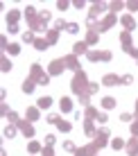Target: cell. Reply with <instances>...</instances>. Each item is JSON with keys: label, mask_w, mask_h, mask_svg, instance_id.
<instances>
[{"label": "cell", "mask_w": 138, "mask_h": 156, "mask_svg": "<svg viewBox=\"0 0 138 156\" xmlns=\"http://www.w3.org/2000/svg\"><path fill=\"white\" fill-rule=\"evenodd\" d=\"M39 106H30V109H27V118H30V120L27 122H34V120H39Z\"/></svg>", "instance_id": "obj_12"}, {"label": "cell", "mask_w": 138, "mask_h": 156, "mask_svg": "<svg viewBox=\"0 0 138 156\" xmlns=\"http://www.w3.org/2000/svg\"><path fill=\"white\" fill-rule=\"evenodd\" d=\"M113 23H115V14H109L107 18H104L102 23H100V32H107V30H109Z\"/></svg>", "instance_id": "obj_6"}, {"label": "cell", "mask_w": 138, "mask_h": 156, "mask_svg": "<svg viewBox=\"0 0 138 156\" xmlns=\"http://www.w3.org/2000/svg\"><path fill=\"white\" fill-rule=\"evenodd\" d=\"M86 118H97V111L93 106H86Z\"/></svg>", "instance_id": "obj_32"}, {"label": "cell", "mask_w": 138, "mask_h": 156, "mask_svg": "<svg viewBox=\"0 0 138 156\" xmlns=\"http://www.w3.org/2000/svg\"><path fill=\"white\" fill-rule=\"evenodd\" d=\"M20 18V14H18V9H12V12L7 14V25H16V20Z\"/></svg>", "instance_id": "obj_13"}, {"label": "cell", "mask_w": 138, "mask_h": 156, "mask_svg": "<svg viewBox=\"0 0 138 156\" xmlns=\"http://www.w3.org/2000/svg\"><path fill=\"white\" fill-rule=\"evenodd\" d=\"M7 52H9V55H18V52H20V45H18V43H12V45L7 48Z\"/></svg>", "instance_id": "obj_23"}, {"label": "cell", "mask_w": 138, "mask_h": 156, "mask_svg": "<svg viewBox=\"0 0 138 156\" xmlns=\"http://www.w3.org/2000/svg\"><path fill=\"white\" fill-rule=\"evenodd\" d=\"M39 16H41V18H43V20H45V23H48V20H50V12H41Z\"/></svg>", "instance_id": "obj_45"}, {"label": "cell", "mask_w": 138, "mask_h": 156, "mask_svg": "<svg viewBox=\"0 0 138 156\" xmlns=\"http://www.w3.org/2000/svg\"><path fill=\"white\" fill-rule=\"evenodd\" d=\"M122 7H125V5H122V2H111V5H109V9H111V14H115V12H118V9H122Z\"/></svg>", "instance_id": "obj_27"}, {"label": "cell", "mask_w": 138, "mask_h": 156, "mask_svg": "<svg viewBox=\"0 0 138 156\" xmlns=\"http://www.w3.org/2000/svg\"><path fill=\"white\" fill-rule=\"evenodd\" d=\"M95 90H97V84H88V88H86V95H93Z\"/></svg>", "instance_id": "obj_38"}, {"label": "cell", "mask_w": 138, "mask_h": 156, "mask_svg": "<svg viewBox=\"0 0 138 156\" xmlns=\"http://www.w3.org/2000/svg\"><path fill=\"white\" fill-rule=\"evenodd\" d=\"M88 52V45L84 41H79V43H75V45H73V55L75 57H79V55H86Z\"/></svg>", "instance_id": "obj_5"}, {"label": "cell", "mask_w": 138, "mask_h": 156, "mask_svg": "<svg viewBox=\"0 0 138 156\" xmlns=\"http://www.w3.org/2000/svg\"><path fill=\"white\" fill-rule=\"evenodd\" d=\"M131 82H134V77H131V75H125V77H122V84H125V86H129Z\"/></svg>", "instance_id": "obj_40"}, {"label": "cell", "mask_w": 138, "mask_h": 156, "mask_svg": "<svg viewBox=\"0 0 138 156\" xmlns=\"http://www.w3.org/2000/svg\"><path fill=\"white\" fill-rule=\"evenodd\" d=\"M136 115H138V100H136Z\"/></svg>", "instance_id": "obj_50"}, {"label": "cell", "mask_w": 138, "mask_h": 156, "mask_svg": "<svg viewBox=\"0 0 138 156\" xmlns=\"http://www.w3.org/2000/svg\"><path fill=\"white\" fill-rule=\"evenodd\" d=\"M7 118H9V122H20V120H18V115H16V113H7Z\"/></svg>", "instance_id": "obj_43"}, {"label": "cell", "mask_w": 138, "mask_h": 156, "mask_svg": "<svg viewBox=\"0 0 138 156\" xmlns=\"http://www.w3.org/2000/svg\"><path fill=\"white\" fill-rule=\"evenodd\" d=\"M95 41H97V32H88V36H86V45H88V43H95Z\"/></svg>", "instance_id": "obj_24"}, {"label": "cell", "mask_w": 138, "mask_h": 156, "mask_svg": "<svg viewBox=\"0 0 138 156\" xmlns=\"http://www.w3.org/2000/svg\"><path fill=\"white\" fill-rule=\"evenodd\" d=\"M57 127H59V131H70V129H73V125H70V122H63V120H59V122H57Z\"/></svg>", "instance_id": "obj_21"}, {"label": "cell", "mask_w": 138, "mask_h": 156, "mask_svg": "<svg viewBox=\"0 0 138 156\" xmlns=\"http://www.w3.org/2000/svg\"><path fill=\"white\" fill-rule=\"evenodd\" d=\"M122 25L127 27V32H131V30L136 27V20H134V16H129V14H127V16H122Z\"/></svg>", "instance_id": "obj_10"}, {"label": "cell", "mask_w": 138, "mask_h": 156, "mask_svg": "<svg viewBox=\"0 0 138 156\" xmlns=\"http://www.w3.org/2000/svg\"><path fill=\"white\" fill-rule=\"evenodd\" d=\"M23 41H25V43H34V41H36V36L32 34V32H25V34H23Z\"/></svg>", "instance_id": "obj_25"}, {"label": "cell", "mask_w": 138, "mask_h": 156, "mask_svg": "<svg viewBox=\"0 0 138 156\" xmlns=\"http://www.w3.org/2000/svg\"><path fill=\"white\" fill-rule=\"evenodd\" d=\"M48 84H50V75H48V73H45V75H43V77H41V79H39V86H48Z\"/></svg>", "instance_id": "obj_31"}, {"label": "cell", "mask_w": 138, "mask_h": 156, "mask_svg": "<svg viewBox=\"0 0 138 156\" xmlns=\"http://www.w3.org/2000/svg\"><path fill=\"white\" fill-rule=\"evenodd\" d=\"M48 45H50V43H48V39H36V41H34V48H36V50H41V52H43Z\"/></svg>", "instance_id": "obj_16"}, {"label": "cell", "mask_w": 138, "mask_h": 156, "mask_svg": "<svg viewBox=\"0 0 138 156\" xmlns=\"http://www.w3.org/2000/svg\"><path fill=\"white\" fill-rule=\"evenodd\" d=\"M107 138H109V131L107 129H102V131H97V136H95V145H97V147H104V145H107Z\"/></svg>", "instance_id": "obj_4"}, {"label": "cell", "mask_w": 138, "mask_h": 156, "mask_svg": "<svg viewBox=\"0 0 138 156\" xmlns=\"http://www.w3.org/2000/svg\"><path fill=\"white\" fill-rule=\"evenodd\" d=\"M59 109L63 111V113H70L73 111V100L70 98H61L59 100Z\"/></svg>", "instance_id": "obj_7"}, {"label": "cell", "mask_w": 138, "mask_h": 156, "mask_svg": "<svg viewBox=\"0 0 138 156\" xmlns=\"http://www.w3.org/2000/svg\"><path fill=\"white\" fill-rule=\"evenodd\" d=\"M100 59H104V61H109V59H111V52H109V50L100 52Z\"/></svg>", "instance_id": "obj_39"}, {"label": "cell", "mask_w": 138, "mask_h": 156, "mask_svg": "<svg viewBox=\"0 0 138 156\" xmlns=\"http://www.w3.org/2000/svg\"><path fill=\"white\" fill-rule=\"evenodd\" d=\"M95 120H97L100 125H107V122H109V115H107V113H97V118H95Z\"/></svg>", "instance_id": "obj_28"}, {"label": "cell", "mask_w": 138, "mask_h": 156, "mask_svg": "<svg viewBox=\"0 0 138 156\" xmlns=\"http://www.w3.org/2000/svg\"><path fill=\"white\" fill-rule=\"evenodd\" d=\"M66 68H70V70H79V63H77V57L75 55L66 57Z\"/></svg>", "instance_id": "obj_11"}, {"label": "cell", "mask_w": 138, "mask_h": 156, "mask_svg": "<svg viewBox=\"0 0 138 156\" xmlns=\"http://www.w3.org/2000/svg\"><path fill=\"white\" fill-rule=\"evenodd\" d=\"M63 27H68V23H63V20H57V23H55V30L57 32H61Z\"/></svg>", "instance_id": "obj_35"}, {"label": "cell", "mask_w": 138, "mask_h": 156, "mask_svg": "<svg viewBox=\"0 0 138 156\" xmlns=\"http://www.w3.org/2000/svg\"><path fill=\"white\" fill-rule=\"evenodd\" d=\"M111 147H113V149H122L125 140H122V138H113V140H111Z\"/></svg>", "instance_id": "obj_20"}, {"label": "cell", "mask_w": 138, "mask_h": 156, "mask_svg": "<svg viewBox=\"0 0 138 156\" xmlns=\"http://www.w3.org/2000/svg\"><path fill=\"white\" fill-rule=\"evenodd\" d=\"M120 120H125V122H129V120H131V115H129V113H122V115H120Z\"/></svg>", "instance_id": "obj_49"}, {"label": "cell", "mask_w": 138, "mask_h": 156, "mask_svg": "<svg viewBox=\"0 0 138 156\" xmlns=\"http://www.w3.org/2000/svg\"><path fill=\"white\" fill-rule=\"evenodd\" d=\"M79 104H82V106H88V95H86V93L79 95Z\"/></svg>", "instance_id": "obj_34"}, {"label": "cell", "mask_w": 138, "mask_h": 156, "mask_svg": "<svg viewBox=\"0 0 138 156\" xmlns=\"http://www.w3.org/2000/svg\"><path fill=\"white\" fill-rule=\"evenodd\" d=\"M45 143L52 145V143H55V136H52V133H48V136H45Z\"/></svg>", "instance_id": "obj_46"}, {"label": "cell", "mask_w": 138, "mask_h": 156, "mask_svg": "<svg viewBox=\"0 0 138 156\" xmlns=\"http://www.w3.org/2000/svg\"><path fill=\"white\" fill-rule=\"evenodd\" d=\"M104 9H107V5H102V2L93 5V7H91V18H95V16H100V12H104Z\"/></svg>", "instance_id": "obj_14"}, {"label": "cell", "mask_w": 138, "mask_h": 156, "mask_svg": "<svg viewBox=\"0 0 138 156\" xmlns=\"http://www.w3.org/2000/svg\"><path fill=\"white\" fill-rule=\"evenodd\" d=\"M68 32H70V34H77V32H79V25L77 23H68V27H66Z\"/></svg>", "instance_id": "obj_29"}, {"label": "cell", "mask_w": 138, "mask_h": 156, "mask_svg": "<svg viewBox=\"0 0 138 156\" xmlns=\"http://www.w3.org/2000/svg\"><path fill=\"white\" fill-rule=\"evenodd\" d=\"M70 88H73V93H77V95L86 93V88H88V79H86V75L77 70V73H75V77H73V84H70Z\"/></svg>", "instance_id": "obj_1"}, {"label": "cell", "mask_w": 138, "mask_h": 156, "mask_svg": "<svg viewBox=\"0 0 138 156\" xmlns=\"http://www.w3.org/2000/svg\"><path fill=\"white\" fill-rule=\"evenodd\" d=\"M57 39H59V32H57V30L48 32V43H50V45H52V43H57Z\"/></svg>", "instance_id": "obj_18"}, {"label": "cell", "mask_w": 138, "mask_h": 156, "mask_svg": "<svg viewBox=\"0 0 138 156\" xmlns=\"http://www.w3.org/2000/svg\"><path fill=\"white\" fill-rule=\"evenodd\" d=\"M41 154H43V156H52V147H50V145L43 147V152H41Z\"/></svg>", "instance_id": "obj_44"}, {"label": "cell", "mask_w": 138, "mask_h": 156, "mask_svg": "<svg viewBox=\"0 0 138 156\" xmlns=\"http://www.w3.org/2000/svg\"><path fill=\"white\" fill-rule=\"evenodd\" d=\"M27 149H30V152H32V154H36V152H43V149H41V145H39V143H36V140H32Z\"/></svg>", "instance_id": "obj_22"}, {"label": "cell", "mask_w": 138, "mask_h": 156, "mask_svg": "<svg viewBox=\"0 0 138 156\" xmlns=\"http://www.w3.org/2000/svg\"><path fill=\"white\" fill-rule=\"evenodd\" d=\"M127 52H129L131 57H138V48H129V50H127Z\"/></svg>", "instance_id": "obj_48"}, {"label": "cell", "mask_w": 138, "mask_h": 156, "mask_svg": "<svg viewBox=\"0 0 138 156\" xmlns=\"http://www.w3.org/2000/svg\"><path fill=\"white\" fill-rule=\"evenodd\" d=\"M63 149H68V152H77V149H75V145H73L70 140H66V143H63Z\"/></svg>", "instance_id": "obj_37"}, {"label": "cell", "mask_w": 138, "mask_h": 156, "mask_svg": "<svg viewBox=\"0 0 138 156\" xmlns=\"http://www.w3.org/2000/svg\"><path fill=\"white\" fill-rule=\"evenodd\" d=\"M127 7H129L131 12H136V9H138V2H127Z\"/></svg>", "instance_id": "obj_47"}, {"label": "cell", "mask_w": 138, "mask_h": 156, "mask_svg": "<svg viewBox=\"0 0 138 156\" xmlns=\"http://www.w3.org/2000/svg\"><path fill=\"white\" fill-rule=\"evenodd\" d=\"M36 106H39V109H50V106H52V98H48V95L39 98V100H36Z\"/></svg>", "instance_id": "obj_9"}, {"label": "cell", "mask_w": 138, "mask_h": 156, "mask_svg": "<svg viewBox=\"0 0 138 156\" xmlns=\"http://www.w3.org/2000/svg\"><path fill=\"white\" fill-rule=\"evenodd\" d=\"M102 106H104L107 111L113 109V106H115V100H113V98H104V100H102Z\"/></svg>", "instance_id": "obj_19"}, {"label": "cell", "mask_w": 138, "mask_h": 156, "mask_svg": "<svg viewBox=\"0 0 138 156\" xmlns=\"http://www.w3.org/2000/svg\"><path fill=\"white\" fill-rule=\"evenodd\" d=\"M2 70H5V73H7V70H12V63H9L7 59H2Z\"/></svg>", "instance_id": "obj_42"}, {"label": "cell", "mask_w": 138, "mask_h": 156, "mask_svg": "<svg viewBox=\"0 0 138 156\" xmlns=\"http://www.w3.org/2000/svg\"><path fill=\"white\" fill-rule=\"evenodd\" d=\"M34 82H32V79H25L23 82V93H32V90H34Z\"/></svg>", "instance_id": "obj_17"}, {"label": "cell", "mask_w": 138, "mask_h": 156, "mask_svg": "<svg viewBox=\"0 0 138 156\" xmlns=\"http://www.w3.org/2000/svg\"><path fill=\"white\" fill-rule=\"evenodd\" d=\"M63 68H66V59H55L48 68V75H61Z\"/></svg>", "instance_id": "obj_2"}, {"label": "cell", "mask_w": 138, "mask_h": 156, "mask_svg": "<svg viewBox=\"0 0 138 156\" xmlns=\"http://www.w3.org/2000/svg\"><path fill=\"white\" fill-rule=\"evenodd\" d=\"M16 136V129L14 127H7V129H5V138H14Z\"/></svg>", "instance_id": "obj_30"}, {"label": "cell", "mask_w": 138, "mask_h": 156, "mask_svg": "<svg viewBox=\"0 0 138 156\" xmlns=\"http://www.w3.org/2000/svg\"><path fill=\"white\" fill-rule=\"evenodd\" d=\"M48 122H50V125H57V122H59V115H57V113H50V115H48Z\"/></svg>", "instance_id": "obj_33"}, {"label": "cell", "mask_w": 138, "mask_h": 156, "mask_svg": "<svg viewBox=\"0 0 138 156\" xmlns=\"http://www.w3.org/2000/svg\"><path fill=\"white\" fill-rule=\"evenodd\" d=\"M86 57L91 59V61H97V59H100V52H97V50H88V52H86Z\"/></svg>", "instance_id": "obj_26"}, {"label": "cell", "mask_w": 138, "mask_h": 156, "mask_svg": "<svg viewBox=\"0 0 138 156\" xmlns=\"http://www.w3.org/2000/svg\"><path fill=\"white\" fill-rule=\"evenodd\" d=\"M18 127H20V131H23L27 138L34 136V127H32V122H18Z\"/></svg>", "instance_id": "obj_8"}, {"label": "cell", "mask_w": 138, "mask_h": 156, "mask_svg": "<svg viewBox=\"0 0 138 156\" xmlns=\"http://www.w3.org/2000/svg\"><path fill=\"white\" fill-rule=\"evenodd\" d=\"M131 133L138 136V118H136V122H131Z\"/></svg>", "instance_id": "obj_41"}, {"label": "cell", "mask_w": 138, "mask_h": 156, "mask_svg": "<svg viewBox=\"0 0 138 156\" xmlns=\"http://www.w3.org/2000/svg\"><path fill=\"white\" fill-rule=\"evenodd\" d=\"M120 41H122L125 50H129V48H131V36H129V32H122V34H120Z\"/></svg>", "instance_id": "obj_15"}, {"label": "cell", "mask_w": 138, "mask_h": 156, "mask_svg": "<svg viewBox=\"0 0 138 156\" xmlns=\"http://www.w3.org/2000/svg\"><path fill=\"white\" fill-rule=\"evenodd\" d=\"M102 84H104V86H118V84H122V77L109 73V75H104V77H102Z\"/></svg>", "instance_id": "obj_3"}, {"label": "cell", "mask_w": 138, "mask_h": 156, "mask_svg": "<svg viewBox=\"0 0 138 156\" xmlns=\"http://www.w3.org/2000/svg\"><path fill=\"white\" fill-rule=\"evenodd\" d=\"M84 129H86V133H88V136H93V125H91V120H86V125H84Z\"/></svg>", "instance_id": "obj_36"}]
</instances>
